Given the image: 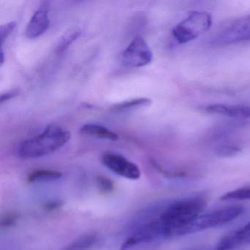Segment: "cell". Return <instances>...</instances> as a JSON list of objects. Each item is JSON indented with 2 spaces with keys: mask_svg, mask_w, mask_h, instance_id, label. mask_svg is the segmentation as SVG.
Wrapping results in <instances>:
<instances>
[{
  "mask_svg": "<svg viewBox=\"0 0 250 250\" xmlns=\"http://www.w3.org/2000/svg\"><path fill=\"white\" fill-rule=\"evenodd\" d=\"M207 199L203 194H194L173 200L161 208L158 219L165 238L177 236L178 231L203 212Z\"/></svg>",
  "mask_w": 250,
  "mask_h": 250,
  "instance_id": "cell-1",
  "label": "cell"
},
{
  "mask_svg": "<svg viewBox=\"0 0 250 250\" xmlns=\"http://www.w3.org/2000/svg\"><path fill=\"white\" fill-rule=\"evenodd\" d=\"M69 131L55 124L46 127L40 134L25 140L19 149L22 159H37L55 153L68 143Z\"/></svg>",
  "mask_w": 250,
  "mask_h": 250,
  "instance_id": "cell-2",
  "label": "cell"
},
{
  "mask_svg": "<svg viewBox=\"0 0 250 250\" xmlns=\"http://www.w3.org/2000/svg\"><path fill=\"white\" fill-rule=\"evenodd\" d=\"M244 211L241 206H229L202 212L191 222L181 228L177 235H185L222 226L234 220Z\"/></svg>",
  "mask_w": 250,
  "mask_h": 250,
  "instance_id": "cell-3",
  "label": "cell"
},
{
  "mask_svg": "<svg viewBox=\"0 0 250 250\" xmlns=\"http://www.w3.org/2000/svg\"><path fill=\"white\" fill-rule=\"evenodd\" d=\"M211 14L206 11H191L172 29V36L180 44L188 43L207 33L212 26Z\"/></svg>",
  "mask_w": 250,
  "mask_h": 250,
  "instance_id": "cell-4",
  "label": "cell"
},
{
  "mask_svg": "<svg viewBox=\"0 0 250 250\" xmlns=\"http://www.w3.org/2000/svg\"><path fill=\"white\" fill-rule=\"evenodd\" d=\"M250 42V14L233 20L215 37L218 44H231Z\"/></svg>",
  "mask_w": 250,
  "mask_h": 250,
  "instance_id": "cell-5",
  "label": "cell"
},
{
  "mask_svg": "<svg viewBox=\"0 0 250 250\" xmlns=\"http://www.w3.org/2000/svg\"><path fill=\"white\" fill-rule=\"evenodd\" d=\"M122 59L126 66L140 68L151 62L153 54L146 41L141 36H137L124 51Z\"/></svg>",
  "mask_w": 250,
  "mask_h": 250,
  "instance_id": "cell-6",
  "label": "cell"
},
{
  "mask_svg": "<svg viewBox=\"0 0 250 250\" xmlns=\"http://www.w3.org/2000/svg\"><path fill=\"white\" fill-rule=\"evenodd\" d=\"M101 161L111 172L126 179L137 180L141 175V171L136 164L118 153L105 152Z\"/></svg>",
  "mask_w": 250,
  "mask_h": 250,
  "instance_id": "cell-7",
  "label": "cell"
},
{
  "mask_svg": "<svg viewBox=\"0 0 250 250\" xmlns=\"http://www.w3.org/2000/svg\"><path fill=\"white\" fill-rule=\"evenodd\" d=\"M49 26V5L46 2L38 8L30 19L26 27V37L29 39H37L47 31Z\"/></svg>",
  "mask_w": 250,
  "mask_h": 250,
  "instance_id": "cell-8",
  "label": "cell"
},
{
  "mask_svg": "<svg viewBox=\"0 0 250 250\" xmlns=\"http://www.w3.org/2000/svg\"><path fill=\"white\" fill-rule=\"evenodd\" d=\"M249 244H250V222L222 237L216 246L242 250L243 247Z\"/></svg>",
  "mask_w": 250,
  "mask_h": 250,
  "instance_id": "cell-9",
  "label": "cell"
},
{
  "mask_svg": "<svg viewBox=\"0 0 250 250\" xmlns=\"http://www.w3.org/2000/svg\"><path fill=\"white\" fill-rule=\"evenodd\" d=\"M205 110L208 113L222 115L232 118L248 119L250 118V106L247 105H228L214 104L208 105Z\"/></svg>",
  "mask_w": 250,
  "mask_h": 250,
  "instance_id": "cell-10",
  "label": "cell"
},
{
  "mask_svg": "<svg viewBox=\"0 0 250 250\" xmlns=\"http://www.w3.org/2000/svg\"><path fill=\"white\" fill-rule=\"evenodd\" d=\"M80 132L89 137H97V138L110 140V141H117L119 139L116 133L99 124H85L80 128Z\"/></svg>",
  "mask_w": 250,
  "mask_h": 250,
  "instance_id": "cell-11",
  "label": "cell"
},
{
  "mask_svg": "<svg viewBox=\"0 0 250 250\" xmlns=\"http://www.w3.org/2000/svg\"><path fill=\"white\" fill-rule=\"evenodd\" d=\"M98 240L97 234L89 232L80 235L61 250H87L96 244Z\"/></svg>",
  "mask_w": 250,
  "mask_h": 250,
  "instance_id": "cell-12",
  "label": "cell"
},
{
  "mask_svg": "<svg viewBox=\"0 0 250 250\" xmlns=\"http://www.w3.org/2000/svg\"><path fill=\"white\" fill-rule=\"evenodd\" d=\"M62 172L49 169H37L32 171L27 178V182L33 183L49 182L57 181L62 178Z\"/></svg>",
  "mask_w": 250,
  "mask_h": 250,
  "instance_id": "cell-13",
  "label": "cell"
},
{
  "mask_svg": "<svg viewBox=\"0 0 250 250\" xmlns=\"http://www.w3.org/2000/svg\"><path fill=\"white\" fill-rule=\"evenodd\" d=\"M151 103L150 99L146 98H139V99H131L125 101L117 104L112 105L111 109L113 111H124L134 108L141 107V106H148Z\"/></svg>",
  "mask_w": 250,
  "mask_h": 250,
  "instance_id": "cell-14",
  "label": "cell"
},
{
  "mask_svg": "<svg viewBox=\"0 0 250 250\" xmlns=\"http://www.w3.org/2000/svg\"><path fill=\"white\" fill-rule=\"evenodd\" d=\"M222 200H250V187H241L226 193L221 197Z\"/></svg>",
  "mask_w": 250,
  "mask_h": 250,
  "instance_id": "cell-15",
  "label": "cell"
},
{
  "mask_svg": "<svg viewBox=\"0 0 250 250\" xmlns=\"http://www.w3.org/2000/svg\"><path fill=\"white\" fill-rule=\"evenodd\" d=\"M80 35H81V32L80 30H74V31L70 32L68 34L65 35L58 44V52L60 53L65 52L74 41L78 39Z\"/></svg>",
  "mask_w": 250,
  "mask_h": 250,
  "instance_id": "cell-16",
  "label": "cell"
},
{
  "mask_svg": "<svg viewBox=\"0 0 250 250\" xmlns=\"http://www.w3.org/2000/svg\"><path fill=\"white\" fill-rule=\"evenodd\" d=\"M98 188L103 194H109L112 192L115 188V184L110 178L107 177L100 175L96 180Z\"/></svg>",
  "mask_w": 250,
  "mask_h": 250,
  "instance_id": "cell-17",
  "label": "cell"
},
{
  "mask_svg": "<svg viewBox=\"0 0 250 250\" xmlns=\"http://www.w3.org/2000/svg\"><path fill=\"white\" fill-rule=\"evenodd\" d=\"M241 151V149L238 146H224L219 147L216 150V153L222 157H231L235 156Z\"/></svg>",
  "mask_w": 250,
  "mask_h": 250,
  "instance_id": "cell-18",
  "label": "cell"
},
{
  "mask_svg": "<svg viewBox=\"0 0 250 250\" xmlns=\"http://www.w3.org/2000/svg\"><path fill=\"white\" fill-rule=\"evenodd\" d=\"M18 219L19 216L17 213H13V212L7 213L6 214L2 216V220H1V227L5 229L11 228L17 224Z\"/></svg>",
  "mask_w": 250,
  "mask_h": 250,
  "instance_id": "cell-19",
  "label": "cell"
},
{
  "mask_svg": "<svg viewBox=\"0 0 250 250\" xmlns=\"http://www.w3.org/2000/svg\"><path fill=\"white\" fill-rule=\"evenodd\" d=\"M17 26V23L15 21H11V22L7 23L0 27V36H1V42L3 44L7 39L9 37L11 33L14 31Z\"/></svg>",
  "mask_w": 250,
  "mask_h": 250,
  "instance_id": "cell-20",
  "label": "cell"
},
{
  "mask_svg": "<svg viewBox=\"0 0 250 250\" xmlns=\"http://www.w3.org/2000/svg\"><path fill=\"white\" fill-rule=\"evenodd\" d=\"M20 89L14 88L2 93L1 95V99H0L1 104H3L4 102H8V101L11 100V99H14V98L17 97L20 94Z\"/></svg>",
  "mask_w": 250,
  "mask_h": 250,
  "instance_id": "cell-21",
  "label": "cell"
},
{
  "mask_svg": "<svg viewBox=\"0 0 250 250\" xmlns=\"http://www.w3.org/2000/svg\"><path fill=\"white\" fill-rule=\"evenodd\" d=\"M62 201L60 200H53V201H49L48 203H44L43 206V209L47 210V211H52V210H57L60 208L62 206Z\"/></svg>",
  "mask_w": 250,
  "mask_h": 250,
  "instance_id": "cell-22",
  "label": "cell"
},
{
  "mask_svg": "<svg viewBox=\"0 0 250 250\" xmlns=\"http://www.w3.org/2000/svg\"><path fill=\"white\" fill-rule=\"evenodd\" d=\"M213 250H236V249H230V248H224V247H217L216 246V248Z\"/></svg>",
  "mask_w": 250,
  "mask_h": 250,
  "instance_id": "cell-23",
  "label": "cell"
},
{
  "mask_svg": "<svg viewBox=\"0 0 250 250\" xmlns=\"http://www.w3.org/2000/svg\"><path fill=\"white\" fill-rule=\"evenodd\" d=\"M4 60H5V57H4V52L2 49V52H1V65H2L4 62Z\"/></svg>",
  "mask_w": 250,
  "mask_h": 250,
  "instance_id": "cell-24",
  "label": "cell"
}]
</instances>
